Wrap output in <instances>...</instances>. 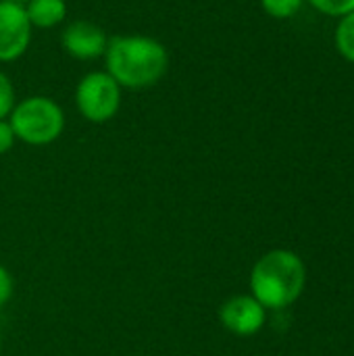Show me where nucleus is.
Masks as SVG:
<instances>
[{
  "label": "nucleus",
  "mask_w": 354,
  "mask_h": 356,
  "mask_svg": "<svg viewBox=\"0 0 354 356\" xmlns=\"http://www.w3.org/2000/svg\"><path fill=\"white\" fill-rule=\"evenodd\" d=\"M75 104L83 119L92 123H106L119 113L121 86L106 71H92L79 79Z\"/></svg>",
  "instance_id": "20e7f679"
},
{
  "label": "nucleus",
  "mask_w": 354,
  "mask_h": 356,
  "mask_svg": "<svg viewBox=\"0 0 354 356\" xmlns=\"http://www.w3.org/2000/svg\"><path fill=\"white\" fill-rule=\"evenodd\" d=\"M25 13H27L31 27L50 29L65 21L67 2L65 0H29L25 4Z\"/></svg>",
  "instance_id": "6e6552de"
},
{
  "label": "nucleus",
  "mask_w": 354,
  "mask_h": 356,
  "mask_svg": "<svg viewBox=\"0 0 354 356\" xmlns=\"http://www.w3.org/2000/svg\"><path fill=\"white\" fill-rule=\"evenodd\" d=\"M6 2H15V4H23V6H25L29 0H6Z\"/></svg>",
  "instance_id": "2eb2a0df"
},
{
  "label": "nucleus",
  "mask_w": 354,
  "mask_h": 356,
  "mask_svg": "<svg viewBox=\"0 0 354 356\" xmlns=\"http://www.w3.org/2000/svg\"><path fill=\"white\" fill-rule=\"evenodd\" d=\"M261 4L267 15L275 19H288L303 6V0H261Z\"/></svg>",
  "instance_id": "9d476101"
},
{
  "label": "nucleus",
  "mask_w": 354,
  "mask_h": 356,
  "mask_svg": "<svg viewBox=\"0 0 354 356\" xmlns=\"http://www.w3.org/2000/svg\"><path fill=\"white\" fill-rule=\"evenodd\" d=\"M250 288L265 309L288 307L305 288V265L290 250H271L255 265Z\"/></svg>",
  "instance_id": "f03ea898"
},
{
  "label": "nucleus",
  "mask_w": 354,
  "mask_h": 356,
  "mask_svg": "<svg viewBox=\"0 0 354 356\" xmlns=\"http://www.w3.org/2000/svg\"><path fill=\"white\" fill-rule=\"evenodd\" d=\"M61 44L67 54L77 60H92L104 54L106 50V35L104 29L92 21H73L63 29Z\"/></svg>",
  "instance_id": "423d86ee"
},
{
  "label": "nucleus",
  "mask_w": 354,
  "mask_h": 356,
  "mask_svg": "<svg viewBox=\"0 0 354 356\" xmlns=\"http://www.w3.org/2000/svg\"><path fill=\"white\" fill-rule=\"evenodd\" d=\"M221 323L238 336H252L265 323V307L252 296H236L221 307Z\"/></svg>",
  "instance_id": "0eeeda50"
},
{
  "label": "nucleus",
  "mask_w": 354,
  "mask_h": 356,
  "mask_svg": "<svg viewBox=\"0 0 354 356\" xmlns=\"http://www.w3.org/2000/svg\"><path fill=\"white\" fill-rule=\"evenodd\" d=\"M15 108V88L6 73L0 71V119L8 117Z\"/></svg>",
  "instance_id": "9b49d317"
},
{
  "label": "nucleus",
  "mask_w": 354,
  "mask_h": 356,
  "mask_svg": "<svg viewBox=\"0 0 354 356\" xmlns=\"http://www.w3.org/2000/svg\"><path fill=\"white\" fill-rule=\"evenodd\" d=\"M31 42V23L25 6L0 0V63L17 60Z\"/></svg>",
  "instance_id": "39448f33"
},
{
  "label": "nucleus",
  "mask_w": 354,
  "mask_h": 356,
  "mask_svg": "<svg viewBox=\"0 0 354 356\" xmlns=\"http://www.w3.org/2000/svg\"><path fill=\"white\" fill-rule=\"evenodd\" d=\"M106 73L129 90L159 83L169 67L167 48L150 35H115L104 50Z\"/></svg>",
  "instance_id": "f257e3e1"
},
{
  "label": "nucleus",
  "mask_w": 354,
  "mask_h": 356,
  "mask_svg": "<svg viewBox=\"0 0 354 356\" xmlns=\"http://www.w3.org/2000/svg\"><path fill=\"white\" fill-rule=\"evenodd\" d=\"M15 140H17V138H15V131H13L10 123L4 121V119H0V154L8 152V150L13 148Z\"/></svg>",
  "instance_id": "ddd939ff"
},
{
  "label": "nucleus",
  "mask_w": 354,
  "mask_h": 356,
  "mask_svg": "<svg viewBox=\"0 0 354 356\" xmlns=\"http://www.w3.org/2000/svg\"><path fill=\"white\" fill-rule=\"evenodd\" d=\"M8 123L15 131V138L21 142L31 146H46L63 134L65 113L52 98L29 96L15 104Z\"/></svg>",
  "instance_id": "7ed1b4c3"
},
{
  "label": "nucleus",
  "mask_w": 354,
  "mask_h": 356,
  "mask_svg": "<svg viewBox=\"0 0 354 356\" xmlns=\"http://www.w3.org/2000/svg\"><path fill=\"white\" fill-rule=\"evenodd\" d=\"M336 46L346 60L354 63V10L342 17L336 31Z\"/></svg>",
  "instance_id": "1a4fd4ad"
},
{
  "label": "nucleus",
  "mask_w": 354,
  "mask_h": 356,
  "mask_svg": "<svg viewBox=\"0 0 354 356\" xmlns=\"http://www.w3.org/2000/svg\"><path fill=\"white\" fill-rule=\"evenodd\" d=\"M317 10L325 15H348L354 10V0H309Z\"/></svg>",
  "instance_id": "f8f14e48"
},
{
  "label": "nucleus",
  "mask_w": 354,
  "mask_h": 356,
  "mask_svg": "<svg viewBox=\"0 0 354 356\" xmlns=\"http://www.w3.org/2000/svg\"><path fill=\"white\" fill-rule=\"evenodd\" d=\"M10 294H13V280L8 275V271L4 267H0V307L6 305Z\"/></svg>",
  "instance_id": "4468645a"
}]
</instances>
